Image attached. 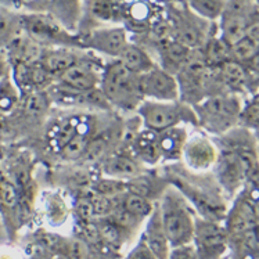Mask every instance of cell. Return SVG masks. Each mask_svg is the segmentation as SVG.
I'll return each mask as SVG.
<instances>
[{"label": "cell", "instance_id": "obj_1", "mask_svg": "<svg viewBox=\"0 0 259 259\" xmlns=\"http://www.w3.org/2000/svg\"><path fill=\"white\" fill-rule=\"evenodd\" d=\"M164 179L185 197L197 217L225 222L229 200L212 172H193L183 164H170L164 168Z\"/></svg>", "mask_w": 259, "mask_h": 259}, {"label": "cell", "instance_id": "obj_2", "mask_svg": "<svg viewBox=\"0 0 259 259\" xmlns=\"http://www.w3.org/2000/svg\"><path fill=\"white\" fill-rule=\"evenodd\" d=\"M158 205L170 248L193 243L197 213L185 197L169 185L159 197Z\"/></svg>", "mask_w": 259, "mask_h": 259}, {"label": "cell", "instance_id": "obj_3", "mask_svg": "<svg viewBox=\"0 0 259 259\" xmlns=\"http://www.w3.org/2000/svg\"><path fill=\"white\" fill-rule=\"evenodd\" d=\"M243 106L241 96L221 93L206 97L193 108L196 111L198 126L206 133L219 138L238 126Z\"/></svg>", "mask_w": 259, "mask_h": 259}, {"label": "cell", "instance_id": "obj_4", "mask_svg": "<svg viewBox=\"0 0 259 259\" xmlns=\"http://www.w3.org/2000/svg\"><path fill=\"white\" fill-rule=\"evenodd\" d=\"M101 93L112 106L135 110L144 100L140 90V75L132 74L119 60H112L101 72Z\"/></svg>", "mask_w": 259, "mask_h": 259}, {"label": "cell", "instance_id": "obj_5", "mask_svg": "<svg viewBox=\"0 0 259 259\" xmlns=\"http://www.w3.org/2000/svg\"><path fill=\"white\" fill-rule=\"evenodd\" d=\"M168 20L172 39L191 50L202 49L212 36L211 21L197 16L185 0H172L168 3Z\"/></svg>", "mask_w": 259, "mask_h": 259}, {"label": "cell", "instance_id": "obj_6", "mask_svg": "<svg viewBox=\"0 0 259 259\" xmlns=\"http://www.w3.org/2000/svg\"><path fill=\"white\" fill-rule=\"evenodd\" d=\"M138 112L144 129L161 133L182 125H197L194 108L183 101H153L143 100L138 107Z\"/></svg>", "mask_w": 259, "mask_h": 259}, {"label": "cell", "instance_id": "obj_7", "mask_svg": "<svg viewBox=\"0 0 259 259\" xmlns=\"http://www.w3.org/2000/svg\"><path fill=\"white\" fill-rule=\"evenodd\" d=\"M21 21L24 33L33 42L40 45L42 48L49 46V48L83 49L80 37L65 31L53 18L45 14H37V13L21 14Z\"/></svg>", "mask_w": 259, "mask_h": 259}, {"label": "cell", "instance_id": "obj_8", "mask_svg": "<svg viewBox=\"0 0 259 259\" xmlns=\"http://www.w3.org/2000/svg\"><path fill=\"white\" fill-rule=\"evenodd\" d=\"M193 247L198 259H222L230 251V240L223 223L196 218Z\"/></svg>", "mask_w": 259, "mask_h": 259}, {"label": "cell", "instance_id": "obj_9", "mask_svg": "<svg viewBox=\"0 0 259 259\" xmlns=\"http://www.w3.org/2000/svg\"><path fill=\"white\" fill-rule=\"evenodd\" d=\"M219 157L212 174L222 187L228 200H234L247 185V175L238 155L226 147H219Z\"/></svg>", "mask_w": 259, "mask_h": 259}, {"label": "cell", "instance_id": "obj_10", "mask_svg": "<svg viewBox=\"0 0 259 259\" xmlns=\"http://www.w3.org/2000/svg\"><path fill=\"white\" fill-rule=\"evenodd\" d=\"M25 7L31 13L53 18L65 31L74 33L82 22V0H28Z\"/></svg>", "mask_w": 259, "mask_h": 259}, {"label": "cell", "instance_id": "obj_11", "mask_svg": "<svg viewBox=\"0 0 259 259\" xmlns=\"http://www.w3.org/2000/svg\"><path fill=\"white\" fill-rule=\"evenodd\" d=\"M219 157V148L213 139L197 133L187 139L182 161L193 172H212Z\"/></svg>", "mask_w": 259, "mask_h": 259}, {"label": "cell", "instance_id": "obj_12", "mask_svg": "<svg viewBox=\"0 0 259 259\" xmlns=\"http://www.w3.org/2000/svg\"><path fill=\"white\" fill-rule=\"evenodd\" d=\"M140 90L144 100L178 101L180 100L179 85L176 76L166 72L158 65L140 75Z\"/></svg>", "mask_w": 259, "mask_h": 259}, {"label": "cell", "instance_id": "obj_13", "mask_svg": "<svg viewBox=\"0 0 259 259\" xmlns=\"http://www.w3.org/2000/svg\"><path fill=\"white\" fill-rule=\"evenodd\" d=\"M83 49H92L97 53L118 58L129 45L127 32L123 27H104L92 29L80 39Z\"/></svg>", "mask_w": 259, "mask_h": 259}, {"label": "cell", "instance_id": "obj_14", "mask_svg": "<svg viewBox=\"0 0 259 259\" xmlns=\"http://www.w3.org/2000/svg\"><path fill=\"white\" fill-rule=\"evenodd\" d=\"M223 225L228 230L229 240L251 232L259 226V208L249 197H243L240 193L229 208Z\"/></svg>", "mask_w": 259, "mask_h": 259}, {"label": "cell", "instance_id": "obj_15", "mask_svg": "<svg viewBox=\"0 0 259 259\" xmlns=\"http://www.w3.org/2000/svg\"><path fill=\"white\" fill-rule=\"evenodd\" d=\"M21 202L20 193L14 180L0 168V218L3 221L7 236H13L20 222Z\"/></svg>", "mask_w": 259, "mask_h": 259}, {"label": "cell", "instance_id": "obj_16", "mask_svg": "<svg viewBox=\"0 0 259 259\" xmlns=\"http://www.w3.org/2000/svg\"><path fill=\"white\" fill-rule=\"evenodd\" d=\"M101 74H99L89 61L80 58L71 68L60 75L57 78L58 85L68 92L86 93L92 92L100 85Z\"/></svg>", "mask_w": 259, "mask_h": 259}, {"label": "cell", "instance_id": "obj_17", "mask_svg": "<svg viewBox=\"0 0 259 259\" xmlns=\"http://www.w3.org/2000/svg\"><path fill=\"white\" fill-rule=\"evenodd\" d=\"M144 241L148 245V248L153 251L157 259H168L170 252V244L168 237L165 234L164 226H162V219H161V212H159L158 201L155 202L151 215L147 218L146 223V230L142 234Z\"/></svg>", "mask_w": 259, "mask_h": 259}, {"label": "cell", "instance_id": "obj_18", "mask_svg": "<svg viewBox=\"0 0 259 259\" xmlns=\"http://www.w3.org/2000/svg\"><path fill=\"white\" fill-rule=\"evenodd\" d=\"M76 50L78 49L68 48H52L49 50H43L39 64L50 78L57 79L60 75L82 58L78 56Z\"/></svg>", "mask_w": 259, "mask_h": 259}, {"label": "cell", "instance_id": "obj_19", "mask_svg": "<svg viewBox=\"0 0 259 259\" xmlns=\"http://www.w3.org/2000/svg\"><path fill=\"white\" fill-rule=\"evenodd\" d=\"M157 52H158L159 61H161V65H158L159 68H162L172 75H176V72L189 57L191 49L186 48L185 45H182L175 39H166V40L158 42Z\"/></svg>", "mask_w": 259, "mask_h": 259}, {"label": "cell", "instance_id": "obj_20", "mask_svg": "<svg viewBox=\"0 0 259 259\" xmlns=\"http://www.w3.org/2000/svg\"><path fill=\"white\" fill-rule=\"evenodd\" d=\"M189 139L185 127L176 126L159 133V148H161V161H180L183 148Z\"/></svg>", "mask_w": 259, "mask_h": 259}, {"label": "cell", "instance_id": "obj_21", "mask_svg": "<svg viewBox=\"0 0 259 259\" xmlns=\"http://www.w3.org/2000/svg\"><path fill=\"white\" fill-rule=\"evenodd\" d=\"M103 172L107 175V178L127 182L142 175V168L138 164V161H135L131 157L123 154H114V155H108L104 159Z\"/></svg>", "mask_w": 259, "mask_h": 259}, {"label": "cell", "instance_id": "obj_22", "mask_svg": "<svg viewBox=\"0 0 259 259\" xmlns=\"http://www.w3.org/2000/svg\"><path fill=\"white\" fill-rule=\"evenodd\" d=\"M116 60H119L125 68L136 75H143L157 67L151 56L135 43H129Z\"/></svg>", "mask_w": 259, "mask_h": 259}, {"label": "cell", "instance_id": "obj_23", "mask_svg": "<svg viewBox=\"0 0 259 259\" xmlns=\"http://www.w3.org/2000/svg\"><path fill=\"white\" fill-rule=\"evenodd\" d=\"M133 147L140 161L144 164L154 165L161 161V148H159V133L150 129H144L135 138Z\"/></svg>", "mask_w": 259, "mask_h": 259}, {"label": "cell", "instance_id": "obj_24", "mask_svg": "<svg viewBox=\"0 0 259 259\" xmlns=\"http://www.w3.org/2000/svg\"><path fill=\"white\" fill-rule=\"evenodd\" d=\"M22 33L21 14L10 7L0 6V50H6Z\"/></svg>", "mask_w": 259, "mask_h": 259}, {"label": "cell", "instance_id": "obj_25", "mask_svg": "<svg viewBox=\"0 0 259 259\" xmlns=\"http://www.w3.org/2000/svg\"><path fill=\"white\" fill-rule=\"evenodd\" d=\"M201 52L205 58V63L209 67H219L230 60V46L221 36L212 35L206 40Z\"/></svg>", "mask_w": 259, "mask_h": 259}, {"label": "cell", "instance_id": "obj_26", "mask_svg": "<svg viewBox=\"0 0 259 259\" xmlns=\"http://www.w3.org/2000/svg\"><path fill=\"white\" fill-rule=\"evenodd\" d=\"M155 202L157 201H151L146 197L139 196L135 193H129V191H126L121 197V208H123L131 215L139 218L142 221L147 219L151 215Z\"/></svg>", "mask_w": 259, "mask_h": 259}, {"label": "cell", "instance_id": "obj_27", "mask_svg": "<svg viewBox=\"0 0 259 259\" xmlns=\"http://www.w3.org/2000/svg\"><path fill=\"white\" fill-rule=\"evenodd\" d=\"M96 223H97L103 244H106L111 248H119L122 244L126 241V236L129 232L118 226L111 219L106 218V219H100L99 222L96 221Z\"/></svg>", "mask_w": 259, "mask_h": 259}, {"label": "cell", "instance_id": "obj_28", "mask_svg": "<svg viewBox=\"0 0 259 259\" xmlns=\"http://www.w3.org/2000/svg\"><path fill=\"white\" fill-rule=\"evenodd\" d=\"M185 2L197 16L211 22L221 18L226 6V0H185Z\"/></svg>", "mask_w": 259, "mask_h": 259}, {"label": "cell", "instance_id": "obj_29", "mask_svg": "<svg viewBox=\"0 0 259 259\" xmlns=\"http://www.w3.org/2000/svg\"><path fill=\"white\" fill-rule=\"evenodd\" d=\"M85 10L88 16L100 22H111L116 17L114 0H86Z\"/></svg>", "mask_w": 259, "mask_h": 259}, {"label": "cell", "instance_id": "obj_30", "mask_svg": "<svg viewBox=\"0 0 259 259\" xmlns=\"http://www.w3.org/2000/svg\"><path fill=\"white\" fill-rule=\"evenodd\" d=\"M49 101L48 96L40 90L31 92L27 96V100L24 103V115L29 119H37L42 118L48 111Z\"/></svg>", "mask_w": 259, "mask_h": 259}, {"label": "cell", "instance_id": "obj_31", "mask_svg": "<svg viewBox=\"0 0 259 259\" xmlns=\"http://www.w3.org/2000/svg\"><path fill=\"white\" fill-rule=\"evenodd\" d=\"M89 142V138L86 136L85 133H76L74 138L69 140L68 143H65L63 147L60 148L63 159L76 161V159L83 158V154H85Z\"/></svg>", "mask_w": 259, "mask_h": 259}, {"label": "cell", "instance_id": "obj_32", "mask_svg": "<svg viewBox=\"0 0 259 259\" xmlns=\"http://www.w3.org/2000/svg\"><path fill=\"white\" fill-rule=\"evenodd\" d=\"M259 50V43L249 39L248 36H244L241 40L234 43L230 46V60L237 61L240 64H244L248 61Z\"/></svg>", "mask_w": 259, "mask_h": 259}, {"label": "cell", "instance_id": "obj_33", "mask_svg": "<svg viewBox=\"0 0 259 259\" xmlns=\"http://www.w3.org/2000/svg\"><path fill=\"white\" fill-rule=\"evenodd\" d=\"M238 126L245 127L252 133L259 132V103L254 97L244 103Z\"/></svg>", "mask_w": 259, "mask_h": 259}, {"label": "cell", "instance_id": "obj_34", "mask_svg": "<svg viewBox=\"0 0 259 259\" xmlns=\"http://www.w3.org/2000/svg\"><path fill=\"white\" fill-rule=\"evenodd\" d=\"M93 190L97 194L107 197H121L127 191L126 182L118 179H112V178H107V179L97 180L93 186Z\"/></svg>", "mask_w": 259, "mask_h": 259}, {"label": "cell", "instance_id": "obj_35", "mask_svg": "<svg viewBox=\"0 0 259 259\" xmlns=\"http://www.w3.org/2000/svg\"><path fill=\"white\" fill-rule=\"evenodd\" d=\"M63 254L67 255L69 259H92L89 244L78 237L65 238Z\"/></svg>", "mask_w": 259, "mask_h": 259}, {"label": "cell", "instance_id": "obj_36", "mask_svg": "<svg viewBox=\"0 0 259 259\" xmlns=\"http://www.w3.org/2000/svg\"><path fill=\"white\" fill-rule=\"evenodd\" d=\"M107 148H108V139H106L104 136H99V138L90 140L82 159L86 162H97L106 157Z\"/></svg>", "mask_w": 259, "mask_h": 259}, {"label": "cell", "instance_id": "obj_37", "mask_svg": "<svg viewBox=\"0 0 259 259\" xmlns=\"http://www.w3.org/2000/svg\"><path fill=\"white\" fill-rule=\"evenodd\" d=\"M125 259H157L155 255L153 254V251L148 248V245L146 244L143 237H140V240L138 241V244L133 247L127 255L125 256Z\"/></svg>", "mask_w": 259, "mask_h": 259}, {"label": "cell", "instance_id": "obj_38", "mask_svg": "<svg viewBox=\"0 0 259 259\" xmlns=\"http://www.w3.org/2000/svg\"><path fill=\"white\" fill-rule=\"evenodd\" d=\"M76 213L79 215V218L82 219V222H95V212H93V205H92V201L90 198H80L76 201Z\"/></svg>", "mask_w": 259, "mask_h": 259}, {"label": "cell", "instance_id": "obj_39", "mask_svg": "<svg viewBox=\"0 0 259 259\" xmlns=\"http://www.w3.org/2000/svg\"><path fill=\"white\" fill-rule=\"evenodd\" d=\"M168 259H198V256L193 244H189V245H182V247L170 249Z\"/></svg>", "mask_w": 259, "mask_h": 259}, {"label": "cell", "instance_id": "obj_40", "mask_svg": "<svg viewBox=\"0 0 259 259\" xmlns=\"http://www.w3.org/2000/svg\"><path fill=\"white\" fill-rule=\"evenodd\" d=\"M243 65L247 68V71H248L249 74L259 80V50L252 56V57L249 58L248 61H245Z\"/></svg>", "mask_w": 259, "mask_h": 259}, {"label": "cell", "instance_id": "obj_41", "mask_svg": "<svg viewBox=\"0 0 259 259\" xmlns=\"http://www.w3.org/2000/svg\"><path fill=\"white\" fill-rule=\"evenodd\" d=\"M9 71H10V60L7 57L6 50H0V82L9 76Z\"/></svg>", "mask_w": 259, "mask_h": 259}, {"label": "cell", "instance_id": "obj_42", "mask_svg": "<svg viewBox=\"0 0 259 259\" xmlns=\"http://www.w3.org/2000/svg\"><path fill=\"white\" fill-rule=\"evenodd\" d=\"M245 36H248L249 39H252V40L259 43V18H251L249 20Z\"/></svg>", "mask_w": 259, "mask_h": 259}, {"label": "cell", "instance_id": "obj_43", "mask_svg": "<svg viewBox=\"0 0 259 259\" xmlns=\"http://www.w3.org/2000/svg\"><path fill=\"white\" fill-rule=\"evenodd\" d=\"M7 236V232H6L5 225H3V221H2V218H0V243L3 241V238Z\"/></svg>", "mask_w": 259, "mask_h": 259}, {"label": "cell", "instance_id": "obj_44", "mask_svg": "<svg viewBox=\"0 0 259 259\" xmlns=\"http://www.w3.org/2000/svg\"><path fill=\"white\" fill-rule=\"evenodd\" d=\"M17 0H0V6H5V7H13L16 5Z\"/></svg>", "mask_w": 259, "mask_h": 259}, {"label": "cell", "instance_id": "obj_45", "mask_svg": "<svg viewBox=\"0 0 259 259\" xmlns=\"http://www.w3.org/2000/svg\"><path fill=\"white\" fill-rule=\"evenodd\" d=\"M0 259H16V258L10 254H2L0 255Z\"/></svg>", "mask_w": 259, "mask_h": 259}, {"label": "cell", "instance_id": "obj_46", "mask_svg": "<svg viewBox=\"0 0 259 259\" xmlns=\"http://www.w3.org/2000/svg\"><path fill=\"white\" fill-rule=\"evenodd\" d=\"M222 259H237V258H236V256H234V255H233L232 252H228V254L225 255V256H223Z\"/></svg>", "mask_w": 259, "mask_h": 259}, {"label": "cell", "instance_id": "obj_47", "mask_svg": "<svg viewBox=\"0 0 259 259\" xmlns=\"http://www.w3.org/2000/svg\"><path fill=\"white\" fill-rule=\"evenodd\" d=\"M54 259H69L68 256H67V255H64V254H58L57 256H56V258Z\"/></svg>", "mask_w": 259, "mask_h": 259}, {"label": "cell", "instance_id": "obj_48", "mask_svg": "<svg viewBox=\"0 0 259 259\" xmlns=\"http://www.w3.org/2000/svg\"><path fill=\"white\" fill-rule=\"evenodd\" d=\"M3 127H5V121H3V118L0 115V131H3Z\"/></svg>", "mask_w": 259, "mask_h": 259}, {"label": "cell", "instance_id": "obj_49", "mask_svg": "<svg viewBox=\"0 0 259 259\" xmlns=\"http://www.w3.org/2000/svg\"><path fill=\"white\" fill-rule=\"evenodd\" d=\"M3 158H5V150L0 147V161H2Z\"/></svg>", "mask_w": 259, "mask_h": 259}, {"label": "cell", "instance_id": "obj_50", "mask_svg": "<svg viewBox=\"0 0 259 259\" xmlns=\"http://www.w3.org/2000/svg\"><path fill=\"white\" fill-rule=\"evenodd\" d=\"M254 135H255V139H256V142H258V143H259V132L254 133Z\"/></svg>", "mask_w": 259, "mask_h": 259}, {"label": "cell", "instance_id": "obj_51", "mask_svg": "<svg viewBox=\"0 0 259 259\" xmlns=\"http://www.w3.org/2000/svg\"><path fill=\"white\" fill-rule=\"evenodd\" d=\"M254 99H255V100H256V101H258V103H259V92H258V93H256V95L254 96Z\"/></svg>", "mask_w": 259, "mask_h": 259}, {"label": "cell", "instance_id": "obj_52", "mask_svg": "<svg viewBox=\"0 0 259 259\" xmlns=\"http://www.w3.org/2000/svg\"><path fill=\"white\" fill-rule=\"evenodd\" d=\"M256 7H258V10H259V0H256Z\"/></svg>", "mask_w": 259, "mask_h": 259}, {"label": "cell", "instance_id": "obj_53", "mask_svg": "<svg viewBox=\"0 0 259 259\" xmlns=\"http://www.w3.org/2000/svg\"><path fill=\"white\" fill-rule=\"evenodd\" d=\"M258 159H259V143H258Z\"/></svg>", "mask_w": 259, "mask_h": 259}]
</instances>
